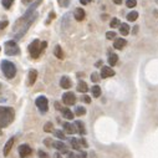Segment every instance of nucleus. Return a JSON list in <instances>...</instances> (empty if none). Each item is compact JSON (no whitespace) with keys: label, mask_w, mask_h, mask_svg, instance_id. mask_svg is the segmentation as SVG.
<instances>
[{"label":"nucleus","mask_w":158,"mask_h":158,"mask_svg":"<svg viewBox=\"0 0 158 158\" xmlns=\"http://www.w3.org/2000/svg\"><path fill=\"white\" fill-rule=\"evenodd\" d=\"M102 65V61H99V62H96V67H99V66H101Z\"/></svg>","instance_id":"obj_48"},{"label":"nucleus","mask_w":158,"mask_h":158,"mask_svg":"<svg viewBox=\"0 0 158 158\" xmlns=\"http://www.w3.org/2000/svg\"><path fill=\"white\" fill-rule=\"evenodd\" d=\"M92 2V0H80V3L82 4V5H87V4H90Z\"/></svg>","instance_id":"obj_40"},{"label":"nucleus","mask_w":158,"mask_h":158,"mask_svg":"<svg viewBox=\"0 0 158 158\" xmlns=\"http://www.w3.org/2000/svg\"><path fill=\"white\" fill-rule=\"evenodd\" d=\"M29 52H30V56L33 59H38L40 56V54L43 52V49H41V41L39 40H34L29 45Z\"/></svg>","instance_id":"obj_4"},{"label":"nucleus","mask_w":158,"mask_h":158,"mask_svg":"<svg viewBox=\"0 0 158 158\" xmlns=\"http://www.w3.org/2000/svg\"><path fill=\"white\" fill-rule=\"evenodd\" d=\"M154 16H157V18H158V10H156V11H154Z\"/></svg>","instance_id":"obj_49"},{"label":"nucleus","mask_w":158,"mask_h":158,"mask_svg":"<svg viewBox=\"0 0 158 158\" xmlns=\"http://www.w3.org/2000/svg\"><path fill=\"white\" fill-rule=\"evenodd\" d=\"M8 21L6 20H3V21H0V29H5L6 26H8Z\"/></svg>","instance_id":"obj_37"},{"label":"nucleus","mask_w":158,"mask_h":158,"mask_svg":"<svg viewBox=\"0 0 158 158\" xmlns=\"http://www.w3.org/2000/svg\"><path fill=\"white\" fill-rule=\"evenodd\" d=\"M14 141H15V138L11 137V138H9L8 142L5 143V147H4V156H5V157L10 153V151H11V148H13V144H14Z\"/></svg>","instance_id":"obj_13"},{"label":"nucleus","mask_w":158,"mask_h":158,"mask_svg":"<svg viewBox=\"0 0 158 158\" xmlns=\"http://www.w3.org/2000/svg\"><path fill=\"white\" fill-rule=\"evenodd\" d=\"M100 79H101V77H100V75H99L97 72H93V74L91 75V81H92V82H95V83L99 82V81H100Z\"/></svg>","instance_id":"obj_32"},{"label":"nucleus","mask_w":158,"mask_h":158,"mask_svg":"<svg viewBox=\"0 0 158 158\" xmlns=\"http://www.w3.org/2000/svg\"><path fill=\"white\" fill-rule=\"evenodd\" d=\"M120 34L121 35H128L130 34V26H128V24L123 22V24L120 25Z\"/></svg>","instance_id":"obj_19"},{"label":"nucleus","mask_w":158,"mask_h":158,"mask_svg":"<svg viewBox=\"0 0 158 158\" xmlns=\"http://www.w3.org/2000/svg\"><path fill=\"white\" fill-rule=\"evenodd\" d=\"M54 54L57 59H64V52H62V49L60 45H56L55 49H54Z\"/></svg>","instance_id":"obj_22"},{"label":"nucleus","mask_w":158,"mask_h":158,"mask_svg":"<svg viewBox=\"0 0 158 158\" xmlns=\"http://www.w3.org/2000/svg\"><path fill=\"white\" fill-rule=\"evenodd\" d=\"M117 61H118V56L116 54H111L108 56V64H110V66H115L117 64Z\"/></svg>","instance_id":"obj_23"},{"label":"nucleus","mask_w":158,"mask_h":158,"mask_svg":"<svg viewBox=\"0 0 158 158\" xmlns=\"http://www.w3.org/2000/svg\"><path fill=\"white\" fill-rule=\"evenodd\" d=\"M38 79V71L36 70H30L29 72V86H33Z\"/></svg>","instance_id":"obj_15"},{"label":"nucleus","mask_w":158,"mask_h":158,"mask_svg":"<svg viewBox=\"0 0 158 158\" xmlns=\"http://www.w3.org/2000/svg\"><path fill=\"white\" fill-rule=\"evenodd\" d=\"M70 142H71V146H72V148H74V149H77V151H79V149L81 148V144H80V141H79V140L72 138Z\"/></svg>","instance_id":"obj_26"},{"label":"nucleus","mask_w":158,"mask_h":158,"mask_svg":"<svg viewBox=\"0 0 158 158\" xmlns=\"http://www.w3.org/2000/svg\"><path fill=\"white\" fill-rule=\"evenodd\" d=\"M44 143H45L46 146H49V147H51V146H52V141H51L50 138H47V140H45V141H44Z\"/></svg>","instance_id":"obj_38"},{"label":"nucleus","mask_w":158,"mask_h":158,"mask_svg":"<svg viewBox=\"0 0 158 158\" xmlns=\"http://www.w3.org/2000/svg\"><path fill=\"white\" fill-rule=\"evenodd\" d=\"M77 158H86V152H81L79 156H76Z\"/></svg>","instance_id":"obj_41"},{"label":"nucleus","mask_w":158,"mask_h":158,"mask_svg":"<svg viewBox=\"0 0 158 158\" xmlns=\"http://www.w3.org/2000/svg\"><path fill=\"white\" fill-rule=\"evenodd\" d=\"M106 39H108V40L116 39V33L115 31H108V33H106Z\"/></svg>","instance_id":"obj_33"},{"label":"nucleus","mask_w":158,"mask_h":158,"mask_svg":"<svg viewBox=\"0 0 158 158\" xmlns=\"http://www.w3.org/2000/svg\"><path fill=\"white\" fill-rule=\"evenodd\" d=\"M77 91L79 92H82V93H85V92H87L88 91V86H87V83L85 82V81H80L79 83H77Z\"/></svg>","instance_id":"obj_20"},{"label":"nucleus","mask_w":158,"mask_h":158,"mask_svg":"<svg viewBox=\"0 0 158 158\" xmlns=\"http://www.w3.org/2000/svg\"><path fill=\"white\" fill-rule=\"evenodd\" d=\"M57 3H59V5H60L61 8H66V6L70 5L71 0H57Z\"/></svg>","instance_id":"obj_30"},{"label":"nucleus","mask_w":158,"mask_h":158,"mask_svg":"<svg viewBox=\"0 0 158 158\" xmlns=\"http://www.w3.org/2000/svg\"><path fill=\"white\" fill-rule=\"evenodd\" d=\"M82 101L86 102V103H91V97L87 96V95H83V96H82Z\"/></svg>","instance_id":"obj_36"},{"label":"nucleus","mask_w":158,"mask_h":158,"mask_svg":"<svg viewBox=\"0 0 158 158\" xmlns=\"http://www.w3.org/2000/svg\"><path fill=\"white\" fill-rule=\"evenodd\" d=\"M55 108H57L59 111H61V108H62V107L60 106V103H59V102H55Z\"/></svg>","instance_id":"obj_43"},{"label":"nucleus","mask_w":158,"mask_h":158,"mask_svg":"<svg viewBox=\"0 0 158 158\" xmlns=\"http://www.w3.org/2000/svg\"><path fill=\"white\" fill-rule=\"evenodd\" d=\"M44 131L45 132H54V126H52V123L51 122H46L45 123V126H44Z\"/></svg>","instance_id":"obj_27"},{"label":"nucleus","mask_w":158,"mask_h":158,"mask_svg":"<svg viewBox=\"0 0 158 158\" xmlns=\"http://www.w3.org/2000/svg\"><path fill=\"white\" fill-rule=\"evenodd\" d=\"M22 2V4H25V5H29L31 2H33V0H21Z\"/></svg>","instance_id":"obj_42"},{"label":"nucleus","mask_w":158,"mask_h":158,"mask_svg":"<svg viewBox=\"0 0 158 158\" xmlns=\"http://www.w3.org/2000/svg\"><path fill=\"white\" fill-rule=\"evenodd\" d=\"M61 113H62V116H64L66 120H72L74 118V113L71 112V110H69L66 107H62L61 108Z\"/></svg>","instance_id":"obj_18"},{"label":"nucleus","mask_w":158,"mask_h":158,"mask_svg":"<svg viewBox=\"0 0 158 158\" xmlns=\"http://www.w3.org/2000/svg\"><path fill=\"white\" fill-rule=\"evenodd\" d=\"M115 75V71L110 67V66H103L101 69V74H100V77L102 79H107V77H112Z\"/></svg>","instance_id":"obj_9"},{"label":"nucleus","mask_w":158,"mask_h":158,"mask_svg":"<svg viewBox=\"0 0 158 158\" xmlns=\"http://www.w3.org/2000/svg\"><path fill=\"white\" fill-rule=\"evenodd\" d=\"M0 67H2V71L5 75L6 79H14L15 77V75H16V67H15V65L13 64L11 61L3 60L2 64H0Z\"/></svg>","instance_id":"obj_3"},{"label":"nucleus","mask_w":158,"mask_h":158,"mask_svg":"<svg viewBox=\"0 0 158 158\" xmlns=\"http://www.w3.org/2000/svg\"><path fill=\"white\" fill-rule=\"evenodd\" d=\"M124 46H126V40L124 39H121V38H118V39L116 38V40L113 43V47L116 50H122Z\"/></svg>","instance_id":"obj_14"},{"label":"nucleus","mask_w":158,"mask_h":158,"mask_svg":"<svg viewBox=\"0 0 158 158\" xmlns=\"http://www.w3.org/2000/svg\"><path fill=\"white\" fill-rule=\"evenodd\" d=\"M137 5V0H126V6L127 8H135Z\"/></svg>","instance_id":"obj_31"},{"label":"nucleus","mask_w":158,"mask_h":158,"mask_svg":"<svg viewBox=\"0 0 158 158\" xmlns=\"http://www.w3.org/2000/svg\"><path fill=\"white\" fill-rule=\"evenodd\" d=\"M55 158H62V157H61V153H59V152L55 153Z\"/></svg>","instance_id":"obj_46"},{"label":"nucleus","mask_w":158,"mask_h":158,"mask_svg":"<svg viewBox=\"0 0 158 158\" xmlns=\"http://www.w3.org/2000/svg\"><path fill=\"white\" fill-rule=\"evenodd\" d=\"M14 3V0H2V5L5 8V9H10L11 5Z\"/></svg>","instance_id":"obj_28"},{"label":"nucleus","mask_w":158,"mask_h":158,"mask_svg":"<svg viewBox=\"0 0 158 158\" xmlns=\"http://www.w3.org/2000/svg\"><path fill=\"white\" fill-rule=\"evenodd\" d=\"M62 102H64L66 106H72L76 102V96L74 92H65L62 95Z\"/></svg>","instance_id":"obj_7"},{"label":"nucleus","mask_w":158,"mask_h":158,"mask_svg":"<svg viewBox=\"0 0 158 158\" xmlns=\"http://www.w3.org/2000/svg\"><path fill=\"white\" fill-rule=\"evenodd\" d=\"M113 3H115L116 5H121V4H122V0H113Z\"/></svg>","instance_id":"obj_45"},{"label":"nucleus","mask_w":158,"mask_h":158,"mask_svg":"<svg viewBox=\"0 0 158 158\" xmlns=\"http://www.w3.org/2000/svg\"><path fill=\"white\" fill-rule=\"evenodd\" d=\"M38 154H39V157H40V158H49V154H47L46 152L41 151V149H40V151L38 152Z\"/></svg>","instance_id":"obj_35"},{"label":"nucleus","mask_w":158,"mask_h":158,"mask_svg":"<svg viewBox=\"0 0 158 158\" xmlns=\"http://www.w3.org/2000/svg\"><path fill=\"white\" fill-rule=\"evenodd\" d=\"M64 130H65V132L69 133V135H74V133L76 132L75 124H71V123H69V122H65V123H64Z\"/></svg>","instance_id":"obj_16"},{"label":"nucleus","mask_w":158,"mask_h":158,"mask_svg":"<svg viewBox=\"0 0 158 158\" xmlns=\"http://www.w3.org/2000/svg\"><path fill=\"white\" fill-rule=\"evenodd\" d=\"M120 25V20L117 19V18H113L112 20H111V22H110V26L111 27H116V26H118Z\"/></svg>","instance_id":"obj_34"},{"label":"nucleus","mask_w":158,"mask_h":158,"mask_svg":"<svg viewBox=\"0 0 158 158\" xmlns=\"http://www.w3.org/2000/svg\"><path fill=\"white\" fill-rule=\"evenodd\" d=\"M52 147L56 148L59 152L61 153H67V148H66V144L61 141H56V142H52Z\"/></svg>","instance_id":"obj_11"},{"label":"nucleus","mask_w":158,"mask_h":158,"mask_svg":"<svg viewBox=\"0 0 158 158\" xmlns=\"http://www.w3.org/2000/svg\"><path fill=\"white\" fill-rule=\"evenodd\" d=\"M14 110L11 107L0 106V128L8 127V126L14 121Z\"/></svg>","instance_id":"obj_2"},{"label":"nucleus","mask_w":158,"mask_h":158,"mask_svg":"<svg viewBox=\"0 0 158 158\" xmlns=\"http://www.w3.org/2000/svg\"><path fill=\"white\" fill-rule=\"evenodd\" d=\"M79 141H80V144H81L82 147H87V146H88V144H87V142H86L83 138H81V140H79Z\"/></svg>","instance_id":"obj_39"},{"label":"nucleus","mask_w":158,"mask_h":158,"mask_svg":"<svg viewBox=\"0 0 158 158\" xmlns=\"http://www.w3.org/2000/svg\"><path fill=\"white\" fill-rule=\"evenodd\" d=\"M138 19V13L137 11H131L127 14V20L128 21H136Z\"/></svg>","instance_id":"obj_24"},{"label":"nucleus","mask_w":158,"mask_h":158,"mask_svg":"<svg viewBox=\"0 0 158 158\" xmlns=\"http://www.w3.org/2000/svg\"><path fill=\"white\" fill-rule=\"evenodd\" d=\"M157 2H158V0H157Z\"/></svg>","instance_id":"obj_50"},{"label":"nucleus","mask_w":158,"mask_h":158,"mask_svg":"<svg viewBox=\"0 0 158 158\" xmlns=\"http://www.w3.org/2000/svg\"><path fill=\"white\" fill-rule=\"evenodd\" d=\"M20 52V49L15 40H9L5 43V54L9 56H15Z\"/></svg>","instance_id":"obj_5"},{"label":"nucleus","mask_w":158,"mask_h":158,"mask_svg":"<svg viewBox=\"0 0 158 158\" xmlns=\"http://www.w3.org/2000/svg\"><path fill=\"white\" fill-rule=\"evenodd\" d=\"M35 103H36L38 108L40 110V112H43V113L47 112V110H49V101H47V99L45 96H39L36 99Z\"/></svg>","instance_id":"obj_6"},{"label":"nucleus","mask_w":158,"mask_h":158,"mask_svg":"<svg viewBox=\"0 0 158 158\" xmlns=\"http://www.w3.org/2000/svg\"><path fill=\"white\" fill-rule=\"evenodd\" d=\"M75 113H76V116H83L86 113V108L82 106H77L75 110Z\"/></svg>","instance_id":"obj_25"},{"label":"nucleus","mask_w":158,"mask_h":158,"mask_svg":"<svg viewBox=\"0 0 158 158\" xmlns=\"http://www.w3.org/2000/svg\"><path fill=\"white\" fill-rule=\"evenodd\" d=\"M91 92H92V96L97 99V97L101 96V87H100L99 85H95V86H92Z\"/></svg>","instance_id":"obj_21"},{"label":"nucleus","mask_w":158,"mask_h":158,"mask_svg":"<svg viewBox=\"0 0 158 158\" xmlns=\"http://www.w3.org/2000/svg\"><path fill=\"white\" fill-rule=\"evenodd\" d=\"M137 31H138V27L135 26V27H133V34H137Z\"/></svg>","instance_id":"obj_47"},{"label":"nucleus","mask_w":158,"mask_h":158,"mask_svg":"<svg viewBox=\"0 0 158 158\" xmlns=\"http://www.w3.org/2000/svg\"><path fill=\"white\" fill-rule=\"evenodd\" d=\"M60 86L65 90H69L71 86H72V82H71V79L69 76H62L61 80H60Z\"/></svg>","instance_id":"obj_10"},{"label":"nucleus","mask_w":158,"mask_h":158,"mask_svg":"<svg viewBox=\"0 0 158 158\" xmlns=\"http://www.w3.org/2000/svg\"><path fill=\"white\" fill-rule=\"evenodd\" d=\"M75 127H76V132H79L80 135H85L86 130H85V124L82 121H76L75 122Z\"/></svg>","instance_id":"obj_17"},{"label":"nucleus","mask_w":158,"mask_h":158,"mask_svg":"<svg viewBox=\"0 0 158 158\" xmlns=\"http://www.w3.org/2000/svg\"><path fill=\"white\" fill-rule=\"evenodd\" d=\"M74 16H75V19H76L77 21H82V20L85 19V16H86V13H85V10H83V9L77 8V9L75 10Z\"/></svg>","instance_id":"obj_12"},{"label":"nucleus","mask_w":158,"mask_h":158,"mask_svg":"<svg viewBox=\"0 0 158 158\" xmlns=\"http://www.w3.org/2000/svg\"><path fill=\"white\" fill-rule=\"evenodd\" d=\"M31 153H33V149H31V147L29 144H20L19 146V156L21 158H26Z\"/></svg>","instance_id":"obj_8"},{"label":"nucleus","mask_w":158,"mask_h":158,"mask_svg":"<svg viewBox=\"0 0 158 158\" xmlns=\"http://www.w3.org/2000/svg\"><path fill=\"white\" fill-rule=\"evenodd\" d=\"M67 158H77V157H76V154H75V153L70 152V153H69V157H67Z\"/></svg>","instance_id":"obj_44"},{"label":"nucleus","mask_w":158,"mask_h":158,"mask_svg":"<svg viewBox=\"0 0 158 158\" xmlns=\"http://www.w3.org/2000/svg\"><path fill=\"white\" fill-rule=\"evenodd\" d=\"M36 16H38L36 13H34L33 15H29V16L22 15V16L16 21V24H15V26H14V36H15L16 40L21 39V38L25 35V33L27 31V29L31 26L33 21L36 19Z\"/></svg>","instance_id":"obj_1"},{"label":"nucleus","mask_w":158,"mask_h":158,"mask_svg":"<svg viewBox=\"0 0 158 158\" xmlns=\"http://www.w3.org/2000/svg\"><path fill=\"white\" fill-rule=\"evenodd\" d=\"M54 135L59 138V140H65L66 138V136H65V133L62 132V131H60V130H56V131H54Z\"/></svg>","instance_id":"obj_29"}]
</instances>
